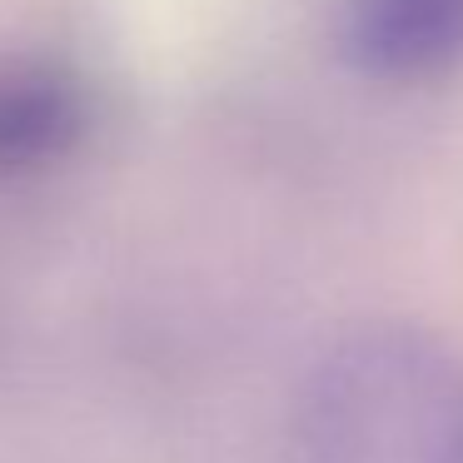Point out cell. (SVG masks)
Returning <instances> with one entry per match:
<instances>
[{
	"instance_id": "obj_2",
	"label": "cell",
	"mask_w": 463,
	"mask_h": 463,
	"mask_svg": "<svg viewBox=\"0 0 463 463\" xmlns=\"http://www.w3.org/2000/svg\"><path fill=\"white\" fill-rule=\"evenodd\" d=\"M339 51L379 85L449 80L463 71V0H344Z\"/></svg>"
},
{
	"instance_id": "obj_3",
	"label": "cell",
	"mask_w": 463,
	"mask_h": 463,
	"mask_svg": "<svg viewBox=\"0 0 463 463\" xmlns=\"http://www.w3.org/2000/svg\"><path fill=\"white\" fill-rule=\"evenodd\" d=\"M90 125L85 85L65 65H0V180L65 160Z\"/></svg>"
},
{
	"instance_id": "obj_1",
	"label": "cell",
	"mask_w": 463,
	"mask_h": 463,
	"mask_svg": "<svg viewBox=\"0 0 463 463\" xmlns=\"http://www.w3.org/2000/svg\"><path fill=\"white\" fill-rule=\"evenodd\" d=\"M289 429L299 463H463V349L359 324L309 364Z\"/></svg>"
}]
</instances>
